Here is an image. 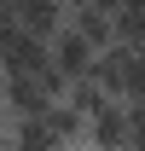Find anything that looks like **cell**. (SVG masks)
<instances>
[{
	"label": "cell",
	"instance_id": "1",
	"mask_svg": "<svg viewBox=\"0 0 145 151\" xmlns=\"http://www.w3.org/2000/svg\"><path fill=\"white\" fill-rule=\"evenodd\" d=\"M93 76H99L116 99H145V47L110 41L105 52H99V64H93Z\"/></svg>",
	"mask_w": 145,
	"mask_h": 151
},
{
	"label": "cell",
	"instance_id": "2",
	"mask_svg": "<svg viewBox=\"0 0 145 151\" xmlns=\"http://www.w3.org/2000/svg\"><path fill=\"white\" fill-rule=\"evenodd\" d=\"M87 139H93V145H139L134 105H128V99H110L105 111H93L87 116Z\"/></svg>",
	"mask_w": 145,
	"mask_h": 151
},
{
	"label": "cell",
	"instance_id": "3",
	"mask_svg": "<svg viewBox=\"0 0 145 151\" xmlns=\"http://www.w3.org/2000/svg\"><path fill=\"white\" fill-rule=\"evenodd\" d=\"M99 52H105V47H99V41L93 35H81V29H75V23H64V29H58L52 35V64L64 76H93V64H99Z\"/></svg>",
	"mask_w": 145,
	"mask_h": 151
},
{
	"label": "cell",
	"instance_id": "4",
	"mask_svg": "<svg viewBox=\"0 0 145 151\" xmlns=\"http://www.w3.org/2000/svg\"><path fill=\"white\" fill-rule=\"evenodd\" d=\"M12 18L23 23V29H35V35L52 41L64 23H70V6L64 0H12Z\"/></svg>",
	"mask_w": 145,
	"mask_h": 151
},
{
	"label": "cell",
	"instance_id": "5",
	"mask_svg": "<svg viewBox=\"0 0 145 151\" xmlns=\"http://www.w3.org/2000/svg\"><path fill=\"white\" fill-rule=\"evenodd\" d=\"M70 23L81 29V35H93L99 47H110V41H116V12H110V6H99V0H81V6H70Z\"/></svg>",
	"mask_w": 145,
	"mask_h": 151
},
{
	"label": "cell",
	"instance_id": "6",
	"mask_svg": "<svg viewBox=\"0 0 145 151\" xmlns=\"http://www.w3.org/2000/svg\"><path fill=\"white\" fill-rule=\"evenodd\" d=\"M0 18H12V0H0Z\"/></svg>",
	"mask_w": 145,
	"mask_h": 151
}]
</instances>
